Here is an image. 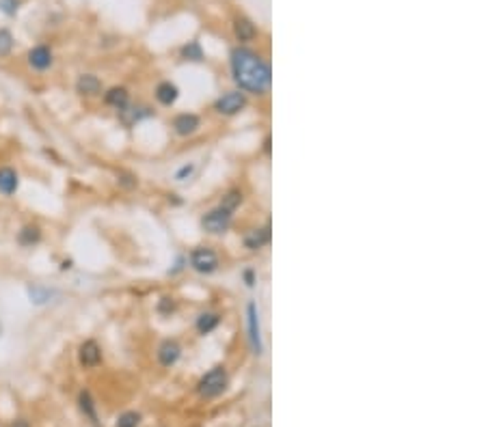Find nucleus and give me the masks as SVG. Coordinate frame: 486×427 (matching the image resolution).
<instances>
[{
  "label": "nucleus",
  "mask_w": 486,
  "mask_h": 427,
  "mask_svg": "<svg viewBox=\"0 0 486 427\" xmlns=\"http://www.w3.org/2000/svg\"><path fill=\"white\" fill-rule=\"evenodd\" d=\"M22 7V0H0V13L7 18H16Z\"/></svg>",
  "instance_id": "23"
},
{
  "label": "nucleus",
  "mask_w": 486,
  "mask_h": 427,
  "mask_svg": "<svg viewBox=\"0 0 486 427\" xmlns=\"http://www.w3.org/2000/svg\"><path fill=\"white\" fill-rule=\"evenodd\" d=\"M268 240H270L268 229H253L247 233L245 244H247V248H251V251H260L264 244H268Z\"/></svg>",
  "instance_id": "18"
},
{
  "label": "nucleus",
  "mask_w": 486,
  "mask_h": 427,
  "mask_svg": "<svg viewBox=\"0 0 486 427\" xmlns=\"http://www.w3.org/2000/svg\"><path fill=\"white\" fill-rule=\"evenodd\" d=\"M138 423H141V414H138V412H123L117 419L115 427H138Z\"/></svg>",
  "instance_id": "24"
},
{
  "label": "nucleus",
  "mask_w": 486,
  "mask_h": 427,
  "mask_svg": "<svg viewBox=\"0 0 486 427\" xmlns=\"http://www.w3.org/2000/svg\"><path fill=\"white\" fill-rule=\"evenodd\" d=\"M40 240H42V231H40V227H35V225H26L18 233V242L22 246H35Z\"/></svg>",
  "instance_id": "21"
},
{
  "label": "nucleus",
  "mask_w": 486,
  "mask_h": 427,
  "mask_svg": "<svg viewBox=\"0 0 486 427\" xmlns=\"http://www.w3.org/2000/svg\"><path fill=\"white\" fill-rule=\"evenodd\" d=\"M180 354H182V347L178 341H173V339H166L160 343L158 347V361L164 365V367H171V365H176L178 359H180Z\"/></svg>",
  "instance_id": "10"
},
{
  "label": "nucleus",
  "mask_w": 486,
  "mask_h": 427,
  "mask_svg": "<svg viewBox=\"0 0 486 427\" xmlns=\"http://www.w3.org/2000/svg\"><path fill=\"white\" fill-rule=\"evenodd\" d=\"M240 203H242V194H240L238 190H231V192H227V197L223 199V203H221V205L233 211Z\"/></svg>",
  "instance_id": "26"
},
{
  "label": "nucleus",
  "mask_w": 486,
  "mask_h": 427,
  "mask_svg": "<svg viewBox=\"0 0 486 427\" xmlns=\"http://www.w3.org/2000/svg\"><path fill=\"white\" fill-rule=\"evenodd\" d=\"M190 266L193 270H197L199 274H210L219 268V257L217 253L212 251V248H195L193 255H190Z\"/></svg>",
  "instance_id": "4"
},
{
  "label": "nucleus",
  "mask_w": 486,
  "mask_h": 427,
  "mask_svg": "<svg viewBox=\"0 0 486 427\" xmlns=\"http://www.w3.org/2000/svg\"><path fill=\"white\" fill-rule=\"evenodd\" d=\"M26 58H28V65H30L32 69H37V71L50 69L52 63H54L52 50H50L48 46H35V48H30Z\"/></svg>",
  "instance_id": "7"
},
{
  "label": "nucleus",
  "mask_w": 486,
  "mask_h": 427,
  "mask_svg": "<svg viewBox=\"0 0 486 427\" xmlns=\"http://www.w3.org/2000/svg\"><path fill=\"white\" fill-rule=\"evenodd\" d=\"M76 93L85 95V97H93L102 93V80L93 74H83L76 80Z\"/></svg>",
  "instance_id": "12"
},
{
  "label": "nucleus",
  "mask_w": 486,
  "mask_h": 427,
  "mask_svg": "<svg viewBox=\"0 0 486 427\" xmlns=\"http://www.w3.org/2000/svg\"><path fill=\"white\" fill-rule=\"evenodd\" d=\"M231 74L240 89L249 93H266L270 87V67L249 48H236L231 52Z\"/></svg>",
  "instance_id": "1"
},
{
  "label": "nucleus",
  "mask_w": 486,
  "mask_h": 427,
  "mask_svg": "<svg viewBox=\"0 0 486 427\" xmlns=\"http://www.w3.org/2000/svg\"><path fill=\"white\" fill-rule=\"evenodd\" d=\"M247 317H249V341H251V347H253L255 354H262L264 345H262V333H260V313H257L255 302H249Z\"/></svg>",
  "instance_id": "6"
},
{
  "label": "nucleus",
  "mask_w": 486,
  "mask_h": 427,
  "mask_svg": "<svg viewBox=\"0 0 486 427\" xmlns=\"http://www.w3.org/2000/svg\"><path fill=\"white\" fill-rule=\"evenodd\" d=\"M193 173H195V164H193V162H190V164H184V166L176 173V180H178V182H186Z\"/></svg>",
  "instance_id": "27"
},
{
  "label": "nucleus",
  "mask_w": 486,
  "mask_h": 427,
  "mask_svg": "<svg viewBox=\"0 0 486 427\" xmlns=\"http://www.w3.org/2000/svg\"><path fill=\"white\" fill-rule=\"evenodd\" d=\"M245 276H247V285L251 287V285H253V274H251V272H245Z\"/></svg>",
  "instance_id": "30"
},
{
  "label": "nucleus",
  "mask_w": 486,
  "mask_h": 427,
  "mask_svg": "<svg viewBox=\"0 0 486 427\" xmlns=\"http://www.w3.org/2000/svg\"><path fill=\"white\" fill-rule=\"evenodd\" d=\"M182 56L188 58V61H201L203 58V50L197 42H190L188 46L182 48Z\"/></svg>",
  "instance_id": "25"
},
{
  "label": "nucleus",
  "mask_w": 486,
  "mask_h": 427,
  "mask_svg": "<svg viewBox=\"0 0 486 427\" xmlns=\"http://www.w3.org/2000/svg\"><path fill=\"white\" fill-rule=\"evenodd\" d=\"M225 386H227V371H225V367H214L212 371H207L199 380L197 390H199L201 397H217V395L223 393Z\"/></svg>",
  "instance_id": "2"
},
{
  "label": "nucleus",
  "mask_w": 486,
  "mask_h": 427,
  "mask_svg": "<svg viewBox=\"0 0 486 427\" xmlns=\"http://www.w3.org/2000/svg\"><path fill=\"white\" fill-rule=\"evenodd\" d=\"M245 106H247V95L240 93V91H231V93H225L223 97L217 99L214 109H217V113L231 117V115H238Z\"/></svg>",
  "instance_id": "5"
},
{
  "label": "nucleus",
  "mask_w": 486,
  "mask_h": 427,
  "mask_svg": "<svg viewBox=\"0 0 486 427\" xmlns=\"http://www.w3.org/2000/svg\"><path fill=\"white\" fill-rule=\"evenodd\" d=\"M104 101H107L109 106H113V109L121 111V109H126L128 101H130V93L123 87H113V89L107 91V95H104Z\"/></svg>",
  "instance_id": "16"
},
{
  "label": "nucleus",
  "mask_w": 486,
  "mask_h": 427,
  "mask_svg": "<svg viewBox=\"0 0 486 427\" xmlns=\"http://www.w3.org/2000/svg\"><path fill=\"white\" fill-rule=\"evenodd\" d=\"M13 427H30V425H28V421H24V419H18V421L13 423Z\"/></svg>",
  "instance_id": "29"
},
{
  "label": "nucleus",
  "mask_w": 486,
  "mask_h": 427,
  "mask_svg": "<svg viewBox=\"0 0 486 427\" xmlns=\"http://www.w3.org/2000/svg\"><path fill=\"white\" fill-rule=\"evenodd\" d=\"M20 188V175L11 166H0V194L11 197Z\"/></svg>",
  "instance_id": "9"
},
{
  "label": "nucleus",
  "mask_w": 486,
  "mask_h": 427,
  "mask_svg": "<svg viewBox=\"0 0 486 427\" xmlns=\"http://www.w3.org/2000/svg\"><path fill=\"white\" fill-rule=\"evenodd\" d=\"M26 294H28V300H30L32 304H48L52 298L59 296L56 290L46 287V285H30V287L26 290Z\"/></svg>",
  "instance_id": "13"
},
{
  "label": "nucleus",
  "mask_w": 486,
  "mask_h": 427,
  "mask_svg": "<svg viewBox=\"0 0 486 427\" xmlns=\"http://www.w3.org/2000/svg\"><path fill=\"white\" fill-rule=\"evenodd\" d=\"M233 30H236V37H238L240 42H249V39H253L255 35H257L255 26H253L247 18H238V20L233 22Z\"/></svg>",
  "instance_id": "17"
},
{
  "label": "nucleus",
  "mask_w": 486,
  "mask_h": 427,
  "mask_svg": "<svg viewBox=\"0 0 486 427\" xmlns=\"http://www.w3.org/2000/svg\"><path fill=\"white\" fill-rule=\"evenodd\" d=\"M180 97V89L173 85V82H160L156 87V99L162 104V106H171V104H176Z\"/></svg>",
  "instance_id": "15"
},
{
  "label": "nucleus",
  "mask_w": 486,
  "mask_h": 427,
  "mask_svg": "<svg viewBox=\"0 0 486 427\" xmlns=\"http://www.w3.org/2000/svg\"><path fill=\"white\" fill-rule=\"evenodd\" d=\"M16 39L9 28H0V56H9L13 52Z\"/></svg>",
  "instance_id": "22"
},
{
  "label": "nucleus",
  "mask_w": 486,
  "mask_h": 427,
  "mask_svg": "<svg viewBox=\"0 0 486 427\" xmlns=\"http://www.w3.org/2000/svg\"><path fill=\"white\" fill-rule=\"evenodd\" d=\"M0 337H3V324H0Z\"/></svg>",
  "instance_id": "31"
},
{
  "label": "nucleus",
  "mask_w": 486,
  "mask_h": 427,
  "mask_svg": "<svg viewBox=\"0 0 486 427\" xmlns=\"http://www.w3.org/2000/svg\"><path fill=\"white\" fill-rule=\"evenodd\" d=\"M199 125H201V121H199V117L193 115V113H182V115H178L176 119H173V130H176L180 136L195 134V132L199 130Z\"/></svg>",
  "instance_id": "11"
},
{
  "label": "nucleus",
  "mask_w": 486,
  "mask_h": 427,
  "mask_svg": "<svg viewBox=\"0 0 486 427\" xmlns=\"http://www.w3.org/2000/svg\"><path fill=\"white\" fill-rule=\"evenodd\" d=\"M78 359H80V365H83V367H97V365L102 363V347H99L93 339H89V341H85V343L80 345V349H78Z\"/></svg>",
  "instance_id": "8"
},
{
  "label": "nucleus",
  "mask_w": 486,
  "mask_h": 427,
  "mask_svg": "<svg viewBox=\"0 0 486 427\" xmlns=\"http://www.w3.org/2000/svg\"><path fill=\"white\" fill-rule=\"evenodd\" d=\"M164 302L160 304V311H166V309H171L173 311V300H169V298H162Z\"/></svg>",
  "instance_id": "28"
},
{
  "label": "nucleus",
  "mask_w": 486,
  "mask_h": 427,
  "mask_svg": "<svg viewBox=\"0 0 486 427\" xmlns=\"http://www.w3.org/2000/svg\"><path fill=\"white\" fill-rule=\"evenodd\" d=\"M78 404H80V410H83V414L93 423V425H97V412H95V402H93V397H91V393L89 390H83V393L78 395Z\"/></svg>",
  "instance_id": "19"
},
{
  "label": "nucleus",
  "mask_w": 486,
  "mask_h": 427,
  "mask_svg": "<svg viewBox=\"0 0 486 427\" xmlns=\"http://www.w3.org/2000/svg\"><path fill=\"white\" fill-rule=\"evenodd\" d=\"M145 117H150V111L143 109V106H126V109L119 111V119L123 125H134Z\"/></svg>",
  "instance_id": "14"
},
{
  "label": "nucleus",
  "mask_w": 486,
  "mask_h": 427,
  "mask_svg": "<svg viewBox=\"0 0 486 427\" xmlns=\"http://www.w3.org/2000/svg\"><path fill=\"white\" fill-rule=\"evenodd\" d=\"M219 322H221V317L217 313H201L197 317V330L201 335H207V333H212L219 326Z\"/></svg>",
  "instance_id": "20"
},
{
  "label": "nucleus",
  "mask_w": 486,
  "mask_h": 427,
  "mask_svg": "<svg viewBox=\"0 0 486 427\" xmlns=\"http://www.w3.org/2000/svg\"><path fill=\"white\" fill-rule=\"evenodd\" d=\"M231 225V209L219 205L217 209L207 211L205 216L201 218V227L207 233H225Z\"/></svg>",
  "instance_id": "3"
}]
</instances>
